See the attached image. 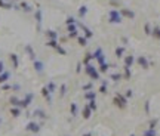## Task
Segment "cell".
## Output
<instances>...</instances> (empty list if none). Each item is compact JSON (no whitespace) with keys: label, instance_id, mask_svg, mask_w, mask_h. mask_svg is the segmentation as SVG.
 <instances>
[{"label":"cell","instance_id":"d4e9b609","mask_svg":"<svg viewBox=\"0 0 160 136\" xmlns=\"http://www.w3.org/2000/svg\"><path fill=\"white\" fill-rule=\"evenodd\" d=\"M82 28H83V33H84V37H86V39H92V37H93L92 30H89L86 25H82Z\"/></svg>","mask_w":160,"mask_h":136},{"label":"cell","instance_id":"603a6c76","mask_svg":"<svg viewBox=\"0 0 160 136\" xmlns=\"http://www.w3.org/2000/svg\"><path fill=\"white\" fill-rule=\"evenodd\" d=\"M46 36L49 37V40H58V33H56V31H54V30L46 31Z\"/></svg>","mask_w":160,"mask_h":136},{"label":"cell","instance_id":"ffe728a7","mask_svg":"<svg viewBox=\"0 0 160 136\" xmlns=\"http://www.w3.org/2000/svg\"><path fill=\"white\" fill-rule=\"evenodd\" d=\"M77 43L82 46V47H84V46H88V39H86L84 36H77Z\"/></svg>","mask_w":160,"mask_h":136},{"label":"cell","instance_id":"c3c4849f","mask_svg":"<svg viewBox=\"0 0 160 136\" xmlns=\"http://www.w3.org/2000/svg\"><path fill=\"white\" fill-rule=\"evenodd\" d=\"M6 70H5V64H3V61H0V74L2 72H5Z\"/></svg>","mask_w":160,"mask_h":136},{"label":"cell","instance_id":"ac0fdd59","mask_svg":"<svg viewBox=\"0 0 160 136\" xmlns=\"http://www.w3.org/2000/svg\"><path fill=\"white\" fill-rule=\"evenodd\" d=\"M34 16H36V22H37V28H40V25H42V10L37 9V10H36V14H34Z\"/></svg>","mask_w":160,"mask_h":136},{"label":"cell","instance_id":"f1b7e54d","mask_svg":"<svg viewBox=\"0 0 160 136\" xmlns=\"http://www.w3.org/2000/svg\"><path fill=\"white\" fill-rule=\"evenodd\" d=\"M10 114H12V117H19L21 115V108H18V107L10 108Z\"/></svg>","mask_w":160,"mask_h":136},{"label":"cell","instance_id":"d590c367","mask_svg":"<svg viewBox=\"0 0 160 136\" xmlns=\"http://www.w3.org/2000/svg\"><path fill=\"white\" fill-rule=\"evenodd\" d=\"M67 27V31H68V34H71V33H77L79 30H77V24H73V25H65Z\"/></svg>","mask_w":160,"mask_h":136},{"label":"cell","instance_id":"277c9868","mask_svg":"<svg viewBox=\"0 0 160 136\" xmlns=\"http://www.w3.org/2000/svg\"><path fill=\"white\" fill-rule=\"evenodd\" d=\"M93 58L96 59V62H98V65H101V64H104V62H107L105 61V53H104V51L101 47H98L96 51L93 52Z\"/></svg>","mask_w":160,"mask_h":136},{"label":"cell","instance_id":"7a4b0ae2","mask_svg":"<svg viewBox=\"0 0 160 136\" xmlns=\"http://www.w3.org/2000/svg\"><path fill=\"white\" fill-rule=\"evenodd\" d=\"M113 104L120 108V109H125L128 107V99L125 98V95H122V93H116L114 98H113Z\"/></svg>","mask_w":160,"mask_h":136},{"label":"cell","instance_id":"3957f363","mask_svg":"<svg viewBox=\"0 0 160 136\" xmlns=\"http://www.w3.org/2000/svg\"><path fill=\"white\" fill-rule=\"evenodd\" d=\"M84 72L91 77V80H93V81L95 80H100V71H98V68H95L92 64L84 65Z\"/></svg>","mask_w":160,"mask_h":136},{"label":"cell","instance_id":"e575fe53","mask_svg":"<svg viewBox=\"0 0 160 136\" xmlns=\"http://www.w3.org/2000/svg\"><path fill=\"white\" fill-rule=\"evenodd\" d=\"M46 87H47V90L51 92V93H55V90H56V84H55L54 81H49Z\"/></svg>","mask_w":160,"mask_h":136},{"label":"cell","instance_id":"bcb514c9","mask_svg":"<svg viewBox=\"0 0 160 136\" xmlns=\"http://www.w3.org/2000/svg\"><path fill=\"white\" fill-rule=\"evenodd\" d=\"M145 113H147V114H150V101H147V102H145Z\"/></svg>","mask_w":160,"mask_h":136},{"label":"cell","instance_id":"f546056e","mask_svg":"<svg viewBox=\"0 0 160 136\" xmlns=\"http://www.w3.org/2000/svg\"><path fill=\"white\" fill-rule=\"evenodd\" d=\"M108 68H110V65H108L107 62H104V64H101L100 67H98V71L102 72V74H105V72H108Z\"/></svg>","mask_w":160,"mask_h":136},{"label":"cell","instance_id":"44dd1931","mask_svg":"<svg viewBox=\"0 0 160 136\" xmlns=\"http://www.w3.org/2000/svg\"><path fill=\"white\" fill-rule=\"evenodd\" d=\"M144 33H145V36H151V33H153V27H151V24H150V22H145V24H144Z\"/></svg>","mask_w":160,"mask_h":136},{"label":"cell","instance_id":"d6986e66","mask_svg":"<svg viewBox=\"0 0 160 136\" xmlns=\"http://www.w3.org/2000/svg\"><path fill=\"white\" fill-rule=\"evenodd\" d=\"M9 79H10V72H9V71L2 72V74H0V84H2V83H6Z\"/></svg>","mask_w":160,"mask_h":136},{"label":"cell","instance_id":"f6af8a7d","mask_svg":"<svg viewBox=\"0 0 160 136\" xmlns=\"http://www.w3.org/2000/svg\"><path fill=\"white\" fill-rule=\"evenodd\" d=\"M132 96H133V92H132L130 89H128L126 93H125V98H126V99H129V98H132Z\"/></svg>","mask_w":160,"mask_h":136},{"label":"cell","instance_id":"74e56055","mask_svg":"<svg viewBox=\"0 0 160 136\" xmlns=\"http://www.w3.org/2000/svg\"><path fill=\"white\" fill-rule=\"evenodd\" d=\"M19 101H21V99H18L16 96H12L10 99H9V102H10L12 105H14V107H18V108H19Z\"/></svg>","mask_w":160,"mask_h":136},{"label":"cell","instance_id":"11a10c76","mask_svg":"<svg viewBox=\"0 0 160 136\" xmlns=\"http://www.w3.org/2000/svg\"><path fill=\"white\" fill-rule=\"evenodd\" d=\"M14 2H19V0H14Z\"/></svg>","mask_w":160,"mask_h":136},{"label":"cell","instance_id":"e0dca14e","mask_svg":"<svg viewBox=\"0 0 160 136\" xmlns=\"http://www.w3.org/2000/svg\"><path fill=\"white\" fill-rule=\"evenodd\" d=\"M86 14H88V6H86V5L80 6V8H79V18L83 19V18L86 16Z\"/></svg>","mask_w":160,"mask_h":136},{"label":"cell","instance_id":"8d00e7d4","mask_svg":"<svg viewBox=\"0 0 160 136\" xmlns=\"http://www.w3.org/2000/svg\"><path fill=\"white\" fill-rule=\"evenodd\" d=\"M157 123H159V118H151L147 129H156V127H157Z\"/></svg>","mask_w":160,"mask_h":136},{"label":"cell","instance_id":"ba28073f","mask_svg":"<svg viewBox=\"0 0 160 136\" xmlns=\"http://www.w3.org/2000/svg\"><path fill=\"white\" fill-rule=\"evenodd\" d=\"M33 98H34V95H33V93H27V95H25V98L19 101V108H27V107L31 104Z\"/></svg>","mask_w":160,"mask_h":136},{"label":"cell","instance_id":"ab89813d","mask_svg":"<svg viewBox=\"0 0 160 136\" xmlns=\"http://www.w3.org/2000/svg\"><path fill=\"white\" fill-rule=\"evenodd\" d=\"M65 92H67V84L64 83V84H61V87H59V96L62 98L65 95Z\"/></svg>","mask_w":160,"mask_h":136},{"label":"cell","instance_id":"b9f144b4","mask_svg":"<svg viewBox=\"0 0 160 136\" xmlns=\"http://www.w3.org/2000/svg\"><path fill=\"white\" fill-rule=\"evenodd\" d=\"M0 8H5V9H12V5L3 2V0H0Z\"/></svg>","mask_w":160,"mask_h":136},{"label":"cell","instance_id":"8992f818","mask_svg":"<svg viewBox=\"0 0 160 136\" xmlns=\"http://www.w3.org/2000/svg\"><path fill=\"white\" fill-rule=\"evenodd\" d=\"M42 129V126L39 124V123H36V121H30L28 124L25 126V130L27 132H31V133H39Z\"/></svg>","mask_w":160,"mask_h":136},{"label":"cell","instance_id":"836d02e7","mask_svg":"<svg viewBox=\"0 0 160 136\" xmlns=\"http://www.w3.org/2000/svg\"><path fill=\"white\" fill-rule=\"evenodd\" d=\"M46 46H47V47H52V49H56V47L59 46V43H58V40H47Z\"/></svg>","mask_w":160,"mask_h":136},{"label":"cell","instance_id":"7dc6e473","mask_svg":"<svg viewBox=\"0 0 160 136\" xmlns=\"http://www.w3.org/2000/svg\"><path fill=\"white\" fill-rule=\"evenodd\" d=\"M89 89H92V83H88V84H84V86H83V90L88 92Z\"/></svg>","mask_w":160,"mask_h":136},{"label":"cell","instance_id":"6da1fadb","mask_svg":"<svg viewBox=\"0 0 160 136\" xmlns=\"http://www.w3.org/2000/svg\"><path fill=\"white\" fill-rule=\"evenodd\" d=\"M122 21H123V16L120 14V10H117L116 8L110 9V12H108V22L110 24H120Z\"/></svg>","mask_w":160,"mask_h":136},{"label":"cell","instance_id":"681fc988","mask_svg":"<svg viewBox=\"0 0 160 136\" xmlns=\"http://www.w3.org/2000/svg\"><path fill=\"white\" fill-rule=\"evenodd\" d=\"M80 71H82V62H79V64H77V68H76V72H77V74H79Z\"/></svg>","mask_w":160,"mask_h":136},{"label":"cell","instance_id":"d6a6232c","mask_svg":"<svg viewBox=\"0 0 160 136\" xmlns=\"http://www.w3.org/2000/svg\"><path fill=\"white\" fill-rule=\"evenodd\" d=\"M84 98H86L88 101H93L95 98H96V93L92 92V90H91V92H86V93H84Z\"/></svg>","mask_w":160,"mask_h":136},{"label":"cell","instance_id":"5bb4252c","mask_svg":"<svg viewBox=\"0 0 160 136\" xmlns=\"http://www.w3.org/2000/svg\"><path fill=\"white\" fill-rule=\"evenodd\" d=\"M133 64H135V56H133V55H126V56H125V67L132 68Z\"/></svg>","mask_w":160,"mask_h":136},{"label":"cell","instance_id":"7bdbcfd3","mask_svg":"<svg viewBox=\"0 0 160 136\" xmlns=\"http://www.w3.org/2000/svg\"><path fill=\"white\" fill-rule=\"evenodd\" d=\"M21 6H22V9L25 10V12H31V6H30V5H27V3H21Z\"/></svg>","mask_w":160,"mask_h":136},{"label":"cell","instance_id":"f35d334b","mask_svg":"<svg viewBox=\"0 0 160 136\" xmlns=\"http://www.w3.org/2000/svg\"><path fill=\"white\" fill-rule=\"evenodd\" d=\"M73 24H77V19L74 16H68L65 19V25H73Z\"/></svg>","mask_w":160,"mask_h":136},{"label":"cell","instance_id":"30bf717a","mask_svg":"<svg viewBox=\"0 0 160 136\" xmlns=\"http://www.w3.org/2000/svg\"><path fill=\"white\" fill-rule=\"evenodd\" d=\"M40 93H42V96L46 99V102H47V104H51V102H52V98H51V95H52V93L47 90V87H46V86H43V87H42Z\"/></svg>","mask_w":160,"mask_h":136},{"label":"cell","instance_id":"4fadbf2b","mask_svg":"<svg viewBox=\"0 0 160 136\" xmlns=\"http://www.w3.org/2000/svg\"><path fill=\"white\" fill-rule=\"evenodd\" d=\"M9 59H10V62H12V67L18 68V65H19V58H18V55H16V53H10V55H9Z\"/></svg>","mask_w":160,"mask_h":136},{"label":"cell","instance_id":"60d3db41","mask_svg":"<svg viewBox=\"0 0 160 136\" xmlns=\"http://www.w3.org/2000/svg\"><path fill=\"white\" fill-rule=\"evenodd\" d=\"M55 51H56V52H58L59 55H65V53H67V51H65V49H64L62 46H61V44H59V46H58V47L55 49Z\"/></svg>","mask_w":160,"mask_h":136},{"label":"cell","instance_id":"52a82bcc","mask_svg":"<svg viewBox=\"0 0 160 136\" xmlns=\"http://www.w3.org/2000/svg\"><path fill=\"white\" fill-rule=\"evenodd\" d=\"M120 14H122V16L123 18H126V19H135V12L132 10V9H128V8H123V9H120Z\"/></svg>","mask_w":160,"mask_h":136},{"label":"cell","instance_id":"1f68e13d","mask_svg":"<svg viewBox=\"0 0 160 136\" xmlns=\"http://www.w3.org/2000/svg\"><path fill=\"white\" fill-rule=\"evenodd\" d=\"M86 105L92 109V113H95V111L98 109V105H96V101H95V99H93V101H88V104H86Z\"/></svg>","mask_w":160,"mask_h":136},{"label":"cell","instance_id":"4dcf8cb0","mask_svg":"<svg viewBox=\"0 0 160 136\" xmlns=\"http://www.w3.org/2000/svg\"><path fill=\"white\" fill-rule=\"evenodd\" d=\"M142 136H157V132H156V129H147V130H144Z\"/></svg>","mask_w":160,"mask_h":136},{"label":"cell","instance_id":"cb8c5ba5","mask_svg":"<svg viewBox=\"0 0 160 136\" xmlns=\"http://www.w3.org/2000/svg\"><path fill=\"white\" fill-rule=\"evenodd\" d=\"M123 77H125V80H130L132 72H130V68H129V67H123Z\"/></svg>","mask_w":160,"mask_h":136},{"label":"cell","instance_id":"7c38bea8","mask_svg":"<svg viewBox=\"0 0 160 136\" xmlns=\"http://www.w3.org/2000/svg\"><path fill=\"white\" fill-rule=\"evenodd\" d=\"M82 117H83L84 120H89V118L92 117V109H91L88 105L83 107V109H82Z\"/></svg>","mask_w":160,"mask_h":136},{"label":"cell","instance_id":"f907efd6","mask_svg":"<svg viewBox=\"0 0 160 136\" xmlns=\"http://www.w3.org/2000/svg\"><path fill=\"white\" fill-rule=\"evenodd\" d=\"M110 3L111 5H119V0H110Z\"/></svg>","mask_w":160,"mask_h":136},{"label":"cell","instance_id":"484cf974","mask_svg":"<svg viewBox=\"0 0 160 136\" xmlns=\"http://www.w3.org/2000/svg\"><path fill=\"white\" fill-rule=\"evenodd\" d=\"M70 113H71L73 117L77 115V104H76V102H71V104H70Z\"/></svg>","mask_w":160,"mask_h":136},{"label":"cell","instance_id":"db71d44e","mask_svg":"<svg viewBox=\"0 0 160 136\" xmlns=\"http://www.w3.org/2000/svg\"><path fill=\"white\" fill-rule=\"evenodd\" d=\"M129 136H135V135H133V133H132V135H129Z\"/></svg>","mask_w":160,"mask_h":136},{"label":"cell","instance_id":"4316f807","mask_svg":"<svg viewBox=\"0 0 160 136\" xmlns=\"http://www.w3.org/2000/svg\"><path fill=\"white\" fill-rule=\"evenodd\" d=\"M107 90H108V89H107V81H102V84L98 87V92H100L101 95H107V93H108Z\"/></svg>","mask_w":160,"mask_h":136},{"label":"cell","instance_id":"9a60e30c","mask_svg":"<svg viewBox=\"0 0 160 136\" xmlns=\"http://www.w3.org/2000/svg\"><path fill=\"white\" fill-rule=\"evenodd\" d=\"M95 58H93V52L91 53V52H86L84 53V58H83V62L82 64H84V65H88V64H91L92 61H93Z\"/></svg>","mask_w":160,"mask_h":136},{"label":"cell","instance_id":"83f0119b","mask_svg":"<svg viewBox=\"0 0 160 136\" xmlns=\"http://www.w3.org/2000/svg\"><path fill=\"white\" fill-rule=\"evenodd\" d=\"M110 79L117 83V81H120V80L123 79V74H120V72H114V74H111V76H110Z\"/></svg>","mask_w":160,"mask_h":136},{"label":"cell","instance_id":"2e32d148","mask_svg":"<svg viewBox=\"0 0 160 136\" xmlns=\"http://www.w3.org/2000/svg\"><path fill=\"white\" fill-rule=\"evenodd\" d=\"M25 52H27V55L30 56V59H31V61L37 59V58H36V52H34V49L31 47V44H27V46H25Z\"/></svg>","mask_w":160,"mask_h":136},{"label":"cell","instance_id":"ee69618b","mask_svg":"<svg viewBox=\"0 0 160 136\" xmlns=\"http://www.w3.org/2000/svg\"><path fill=\"white\" fill-rule=\"evenodd\" d=\"M34 114H36V115H39V117H42V118H45V117H46V114L43 113L42 109H36V113H34Z\"/></svg>","mask_w":160,"mask_h":136},{"label":"cell","instance_id":"816d5d0a","mask_svg":"<svg viewBox=\"0 0 160 136\" xmlns=\"http://www.w3.org/2000/svg\"><path fill=\"white\" fill-rule=\"evenodd\" d=\"M83 136H92V133H91V132H88V133H84Z\"/></svg>","mask_w":160,"mask_h":136},{"label":"cell","instance_id":"5b68a950","mask_svg":"<svg viewBox=\"0 0 160 136\" xmlns=\"http://www.w3.org/2000/svg\"><path fill=\"white\" fill-rule=\"evenodd\" d=\"M135 62H137L142 70H148L150 68V61H148L147 56H138L137 59H135Z\"/></svg>","mask_w":160,"mask_h":136},{"label":"cell","instance_id":"f5cc1de1","mask_svg":"<svg viewBox=\"0 0 160 136\" xmlns=\"http://www.w3.org/2000/svg\"><path fill=\"white\" fill-rule=\"evenodd\" d=\"M0 124H2V117H0Z\"/></svg>","mask_w":160,"mask_h":136},{"label":"cell","instance_id":"9c48e42d","mask_svg":"<svg viewBox=\"0 0 160 136\" xmlns=\"http://www.w3.org/2000/svg\"><path fill=\"white\" fill-rule=\"evenodd\" d=\"M33 65H34V70H36V72L42 74V72L45 71V64H43V61L34 59V61H33Z\"/></svg>","mask_w":160,"mask_h":136},{"label":"cell","instance_id":"8fae6325","mask_svg":"<svg viewBox=\"0 0 160 136\" xmlns=\"http://www.w3.org/2000/svg\"><path fill=\"white\" fill-rule=\"evenodd\" d=\"M125 52H126V47H125V46H117V47H116V51H114L116 58H117V59L125 58Z\"/></svg>","mask_w":160,"mask_h":136},{"label":"cell","instance_id":"7402d4cb","mask_svg":"<svg viewBox=\"0 0 160 136\" xmlns=\"http://www.w3.org/2000/svg\"><path fill=\"white\" fill-rule=\"evenodd\" d=\"M151 36L154 37L156 40H160V27H159V25H154V27H153V33H151Z\"/></svg>","mask_w":160,"mask_h":136}]
</instances>
